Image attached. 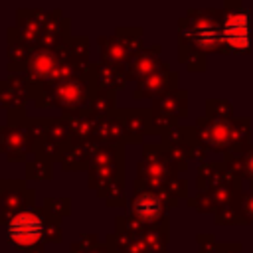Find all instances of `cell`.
<instances>
[{
  "label": "cell",
  "instance_id": "cell-1",
  "mask_svg": "<svg viewBox=\"0 0 253 253\" xmlns=\"http://www.w3.org/2000/svg\"><path fill=\"white\" fill-rule=\"evenodd\" d=\"M42 219L32 213V211H22L18 213L16 217H12L10 225H8V233H10V239L18 245H32L40 239L42 235Z\"/></svg>",
  "mask_w": 253,
  "mask_h": 253
},
{
  "label": "cell",
  "instance_id": "cell-2",
  "mask_svg": "<svg viewBox=\"0 0 253 253\" xmlns=\"http://www.w3.org/2000/svg\"><path fill=\"white\" fill-rule=\"evenodd\" d=\"M223 36L227 40V43L237 49L243 51L249 47V38H251V26H249V16L247 14H231L225 22L223 28Z\"/></svg>",
  "mask_w": 253,
  "mask_h": 253
},
{
  "label": "cell",
  "instance_id": "cell-3",
  "mask_svg": "<svg viewBox=\"0 0 253 253\" xmlns=\"http://www.w3.org/2000/svg\"><path fill=\"white\" fill-rule=\"evenodd\" d=\"M136 210H138L140 215L144 213V215L148 217V215H154V213L158 211V204H156L154 200H150V198H142V200L136 204Z\"/></svg>",
  "mask_w": 253,
  "mask_h": 253
}]
</instances>
